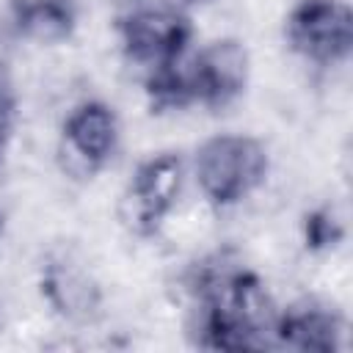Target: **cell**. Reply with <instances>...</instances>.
<instances>
[{"label": "cell", "instance_id": "obj_1", "mask_svg": "<svg viewBox=\"0 0 353 353\" xmlns=\"http://www.w3.org/2000/svg\"><path fill=\"white\" fill-rule=\"evenodd\" d=\"M268 174L265 146L251 135H215L199 146L196 185L207 204L229 207L248 199Z\"/></svg>", "mask_w": 353, "mask_h": 353}, {"label": "cell", "instance_id": "obj_2", "mask_svg": "<svg viewBox=\"0 0 353 353\" xmlns=\"http://www.w3.org/2000/svg\"><path fill=\"white\" fill-rule=\"evenodd\" d=\"M287 39L312 63H339L353 44V14L345 0H301L287 17Z\"/></svg>", "mask_w": 353, "mask_h": 353}, {"label": "cell", "instance_id": "obj_3", "mask_svg": "<svg viewBox=\"0 0 353 353\" xmlns=\"http://www.w3.org/2000/svg\"><path fill=\"white\" fill-rule=\"evenodd\" d=\"M185 185V165L176 152L152 154L135 168L132 185L119 204L121 221L141 234L160 232L163 218L176 207Z\"/></svg>", "mask_w": 353, "mask_h": 353}, {"label": "cell", "instance_id": "obj_4", "mask_svg": "<svg viewBox=\"0 0 353 353\" xmlns=\"http://www.w3.org/2000/svg\"><path fill=\"white\" fill-rule=\"evenodd\" d=\"M116 141H119L116 113L99 99H85L74 105L63 121L58 160L72 179H85L94 171H99L108 163V157H113Z\"/></svg>", "mask_w": 353, "mask_h": 353}, {"label": "cell", "instance_id": "obj_5", "mask_svg": "<svg viewBox=\"0 0 353 353\" xmlns=\"http://www.w3.org/2000/svg\"><path fill=\"white\" fill-rule=\"evenodd\" d=\"M119 36L124 44L127 58L146 72H157L160 66L179 58L190 39V25L171 8L163 6H141L130 11L121 25Z\"/></svg>", "mask_w": 353, "mask_h": 353}, {"label": "cell", "instance_id": "obj_6", "mask_svg": "<svg viewBox=\"0 0 353 353\" xmlns=\"http://www.w3.org/2000/svg\"><path fill=\"white\" fill-rule=\"evenodd\" d=\"M251 58L240 39H215L188 58V77L193 88V102L201 105H229L248 80Z\"/></svg>", "mask_w": 353, "mask_h": 353}, {"label": "cell", "instance_id": "obj_7", "mask_svg": "<svg viewBox=\"0 0 353 353\" xmlns=\"http://www.w3.org/2000/svg\"><path fill=\"white\" fill-rule=\"evenodd\" d=\"M44 301L69 323H91L102 306V290L88 265L72 251L47 256L41 268Z\"/></svg>", "mask_w": 353, "mask_h": 353}, {"label": "cell", "instance_id": "obj_8", "mask_svg": "<svg viewBox=\"0 0 353 353\" xmlns=\"http://www.w3.org/2000/svg\"><path fill=\"white\" fill-rule=\"evenodd\" d=\"M342 336H345L342 320L317 303H301L287 309L279 317V328H276V345L292 350H314V353L339 350Z\"/></svg>", "mask_w": 353, "mask_h": 353}, {"label": "cell", "instance_id": "obj_9", "mask_svg": "<svg viewBox=\"0 0 353 353\" xmlns=\"http://www.w3.org/2000/svg\"><path fill=\"white\" fill-rule=\"evenodd\" d=\"M17 30L33 44H58L74 30V8L69 0H17Z\"/></svg>", "mask_w": 353, "mask_h": 353}, {"label": "cell", "instance_id": "obj_10", "mask_svg": "<svg viewBox=\"0 0 353 353\" xmlns=\"http://www.w3.org/2000/svg\"><path fill=\"white\" fill-rule=\"evenodd\" d=\"M179 3H185V6H199V3H210V0H179Z\"/></svg>", "mask_w": 353, "mask_h": 353}]
</instances>
